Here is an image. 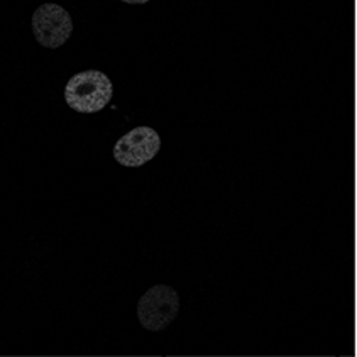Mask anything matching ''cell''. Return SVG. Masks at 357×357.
Returning a JSON list of instances; mask_svg holds the SVG:
<instances>
[{
  "instance_id": "3",
  "label": "cell",
  "mask_w": 357,
  "mask_h": 357,
  "mask_svg": "<svg viewBox=\"0 0 357 357\" xmlns=\"http://www.w3.org/2000/svg\"><path fill=\"white\" fill-rule=\"evenodd\" d=\"M33 34L43 47L47 50L61 47L73 34V21L70 12L53 2L39 6L33 14Z\"/></svg>"
},
{
  "instance_id": "4",
  "label": "cell",
  "mask_w": 357,
  "mask_h": 357,
  "mask_svg": "<svg viewBox=\"0 0 357 357\" xmlns=\"http://www.w3.org/2000/svg\"><path fill=\"white\" fill-rule=\"evenodd\" d=\"M161 137L153 127L139 126L126 132L114 146V160L126 168H141L158 156Z\"/></svg>"
},
{
  "instance_id": "2",
  "label": "cell",
  "mask_w": 357,
  "mask_h": 357,
  "mask_svg": "<svg viewBox=\"0 0 357 357\" xmlns=\"http://www.w3.org/2000/svg\"><path fill=\"white\" fill-rule=\"evenodd\" d=\"M137 320L149 332H161L180 312V295L168 284H154L137 301Z\"/></svg>"
},
{
  "instance_id": "1",
  "label": "cell",
  "mask_w": 357,
  "mask_h": 357,
  "mask_svg": "<svg viewBox=\"0 0 357 357\" xmlns=\"http://www.w3.org/2000/svg\"><path fill=\"white\" fill-rule=\"evenodd\" d=\"M112 80L100 70H86L73 75L65 86V102L78 114H97L110 104Z\"/></svg>"
},
{
  "instance_id": "5",
  "label": "cell",
  "mask_w": 357,
  "mask_h": 357,
  "mask_svg": "<svg viewBox=\"0 0 357 357\" xmlns=\"http://www.w3.org/2000/svg\"><path fill=\"white\" fill-rule=\"evenodd\" d=\"M122 2L130 3V6H144V3H148L149 0H122Z\"/></svg>"
}]
</instances>
